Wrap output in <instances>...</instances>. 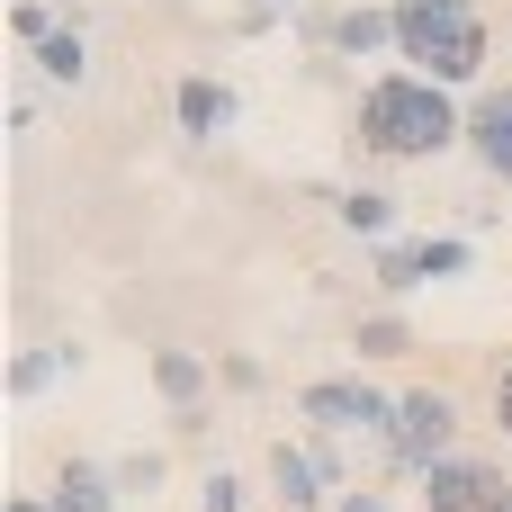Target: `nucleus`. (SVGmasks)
<instances>
[{"label": "nucleus", "instance_id": "nucleus-10", "mask_svg": "<svg viewBox=\"0 0 512 512\" xmlns=\"http://www.w3.org/2000/svg\"><path fill=\"white\" fill-rule=\"evenodd\" d=\"M171 117H180V135H189V144H216V135H234L243 99H234V81H216V72H189V81L171 90Z\"/></svg>", "mask_w": 512, "mask_h": 512}, {"label": "nucleus", "instance_id": "nucleus-21", "mask_svg": "<svg viewBox=\"0 0 512 512\" xmlns=\"http://www.w3.org/2000/svg\"><path fill=\"white\" fill-rule=\"evenodd\" d=\"M495 432H504V441H512V360H504V369H495Z\"/></svg>", "mask_w": 512, "mask_h": 512}, {"label": "nucleus", "instance_id": "nucleus-20", "mask_svg": "<svg viewBox=\"0 0 512 512\" xmlns=\"http://www.w3.org/2000/svg\"><path fill=\"white\" fill-rule=\"evenodd\" d=\"M333 512H396V495H387V486H369V477H360V486H351V495H333Z\"/></svg>", "mask_w": 512, "mask_h": 512}, {"label": "nucleus", "instance_id": "nucleus-19", "mask_svg": "<svg viewBox=\"0 0 512 512\" xmlns=\"http://www.w3.org/2000/svg\"><path fill=\"white\" fill-rule=\"evenodd\" d=\"M162 468H171L162 450H135V459H117V495H153V486H162Z\"/></svg>", "mask_w": 512, "mask_h": 512}, {"label": "nucleus", "instance_id": "nucleus-13", "mask_svg": "<svg viewBox=\"0 0 512 512\" xmlns=\"http://www.w3.org/2000/svg\"><path fill=\"white\" fill-rule=\"evenodd\" d=\"M333 216H342V234H360V243H396V198H387L378 180L333 189Z\"/></svg>", "mask_w": 512, "mask_h": 512}, {"label": "nucleus", "instance_id": "nucleus-7", "mask_svg": "<svg viewBox=\"0 0 512 512\" xmlns=\"http://www.w3.org/2000/svg\"><path fill=\"white\" fill-rule=\"evenodd\" d=\"M306 45H315V63H378V54H396V0L315 9L306 18Z\"/></svg>", "mask_w": 512, "mask_h": 512}, {"label": "nucleus", "instance_id": "nucleus-5", "mask_svg": "<svg viewBox=\"0 0 512 512\" xmlns=\"http://www.w3.org/2000/svg\"><path fill=\"white\" fill-rule=\"evenodd\" d=\"M297 423L306 432H333V441H387L396 423V396L360 369H333V378H306L297 387Z\"/></svg>", "mask_w": 512, "mask_h": 512}, {"label": "nucleus", "instance_id": "nucleus-12", "mask_svg": "<svg viewBox=\"0 0 512 512\" xmlns=\"http://www.w3.org/2000/svg\"><path fill=\"white\" fill-rule=\"evenodd\" d=\"M207 387H216V369H207L198 351H180V342H162V351H153V396H162L171 414L207 405Z\"/></svg>", "mask_w": 512, "mask_h": 512}, {"label": "nucleus", "instance_id": "nucleus-2", "mask_svg": "<svg viewBox=\"0 0 512 512\" xmlns=\"http://www.w3.org/2000/svg\"><path fill=\"white\" fill-rule=\"evenodd\" d=\"M396 63L477 99L486 90V63H495V18L486 0H396Z\"/></svg>", "mask_w": 512, "mask_h": 512}, {"label": "nucleus", "instance_id": "nucleus-15", "mask_svg": "<svg viewBox=\"0 0 512 512\" xmlns=\"http://www.w3.org/2000/svg\"><path fill=\"white\" fill-rule=\"evenodd\" d=\"M36 72H45L54 90H81V81H90V36H81V27L63 18V27H54L45 45H36Z\"/></svg>", "mask_w": 512, "mask_h": 512}, {"label": "nucleus", "instance_id": "nucleus-6", "mask_svg": "<svg viewBox=\"0 0 512 512\" xmlns=\"http://www.w3.org/2000/svg\"><path fill=\"white\" fill-rule=\"evenodd\" d=\"M468 270H477L468 234H396V243H378V297L387 306H405L414 288H450Z\"/></svg>", "mask_w": 512, "mask_h": 512}, {"label": "nucleus", "instance_id": "nucleus-1", "mask_svg": "<svg viewBox=\"0 0 512 512\" xmlns=\"http://www.w3.org/2000/svg\"><path fill=\"white\" fill-rule=\"evenodd\" d=\"M450 144H468V99L459 90H441V81H423L405 63L369 72L351 90V153L360 162H432Z\"/></svg>", "mask_w": 512, "mask_h": 512}, {"label": "nucleus", "instance_id": "nucleus-4", "mask_svg": "<svg viewBox=\"0 0 512 512\" xmlns=\"http://www.w3.org/2000/svg\"><path fill=\"white\" fill-rule=\"evenodd\" d=\"M351 441L333 432H297V441H270V495L279 512H333V495H351Z\"/></svg>", "mask_w": 512, "mask_h": 512}, {"label": "nucleus", "instance_id": "nucleus-8", "mask_svg": "<svg viewBox=\"0 0 512 512\" xmlns=\"http://www.w3.org/2000/svg\"><path fill=\"white\" fill-rule=\"evenodd\" d=\"M423 512H512V477L495 459L459 450V459H441V468L423 477Z\"/></svg>", "mask_w": 512, "mask_h": 512}, {"label": "nucleus", "instance_id": "nucleus-11", "mask_svg": "<svg viewBox=\"0 0 512 512\" xmlns=\"http://www.w3.org/2000/svg\"><path fill=\"white\" fill-rule=\"evenodd\" d=\"M117 468H99V459H63L54 468V486H45V512H117Z\"/></svg>", "mask_w": 512, "mask_h": 512}, {"label": "nucleus", "instance_id": "nucleus-17", "mask_svg": "<svg viewBox=\"0 0 512 512\" xmlns=\"http://www.w3.org/2000/svg\"><path fill=\"white\" fill-rule=\"evenodd\" d=\"M216 387H234V396H261V387H270V369H261L252 351H216Z\"/></svg>", "mask_w": 512, "mask_h": 512}, {"label": "nucleus", "instance_id": "nucleus-3", "mask_svg": "<svg viewBox=\"0 0 512 512\" xmlns=\"http://www.w3.org/2000/svg\"><path fill=\"white\" fill-rule=\"evenodd\" d=\"M441 459H459V396L450 387H405L396 396V423L378 441V468L405 477V486H423Z\"/></svg>", "mask_w": 512, "mask_h": 512}, {"label": "nucleus", "instance_id": "nucleus-9", "mask_svg": "<svg viewBox=\"0 0 512 512\" xmlns=\"http://www.w3.org/2000/svg\"><path fill=\"white\" fill-rule=\"evenodd\" d=\"M468 153L495 189H512V81H486L468 99Z\"/></svg>", "mask_w": 512, "mask_h": 512}, {"label": "nucleus", "instance_id": "nucleus-16", "mask_svg": "<svg viewBox=\"0 0 512 512\" xmlns=\"http://www.w3.org/2000/svg\"><path fill=\"white\" fill-rule=\"evenodd\" d=\"M351 351H360V360H405V351H414V324H405V306H369V315L351 324Z\"/></svg>", "mask_w": 512, "mask_h": 512}, {"label": "nucleus", "instance_id": "nucleus-23", "mask_svg": "<svg viewBox=\"0 0 512 512\" xmlns=\"http://www.w3.org/2000/svg\"><path fill=\"white\" fill-rule=\"evenodd\" d=\"M261 9H297V0H261Z\"/></svg>", "mask_w": 512, "mask_h": 512}, {"label": "nucleus", "instance_id": "nucleus-22", "mask_svg": "<svg viewBox=\"0 0 512 512\" xmlns=\"http://www.w3.org/2000/svg\"><path fill=\"white\" fill-rule=\"evenodd\" d=\"M0 512H45V495H9V504H0Z\"/></svg>", "mask_w": 512, "mask_h": 512}, {"label": "nucleus", "instance_id": "nucleus-18", "mask_svg": "<svg viewBox=\"0 0 512 512\" xmlns=\"http://www.w3.org/2000/svg\"><path fill=\"white\" fill-rule=\"evenodd\" d=\"M243 504H252V495H243L234 468H207V477H198V512H243Z\"/></svg>", "mask_w": 512, "mask_h": 512}, {"label": "nucleus", "instance_id": "nucleus-14", "mask_svg": "<svg viewBox=\"0 0 512 512\" xmlns=\"http://www.w3.org/2000/svg\"><path fill=\"white\" fill-rule=\"evenodd\" d=\"M72 369H81V342H36V351L9 360V396H45V387L72 378Z\"/></svg>", "mask_w": 512, "mask_h": 512}]
</instances>
